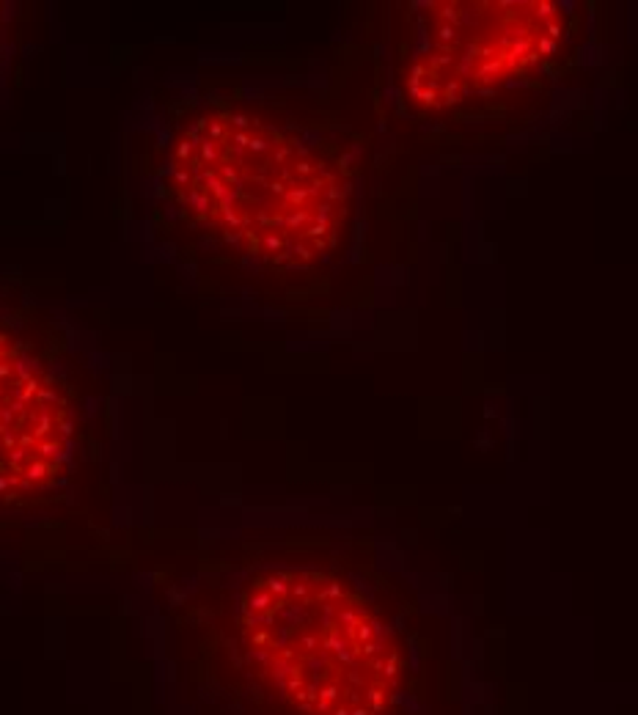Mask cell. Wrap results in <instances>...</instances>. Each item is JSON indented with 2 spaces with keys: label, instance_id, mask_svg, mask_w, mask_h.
<instances>
[{
  "label": "cell",
  "instance_id": "cell-5",
  "mask_svg": "<svg viewBox=\"0 0 638 715\" xmlns=\"http://www.w3.org/2000/svg\"><path fill=\"white\" fill-rule=\"evenodd\" d=\"M0 17H3V11H0ZM0 61H3V28H0Z\"/></svg>",
  "mask_w": 638,
  "mask_h": 715
},
{
  "label": "cell",
  "instance_id": "cell-1",
  "mask_svg": "<svg viewBox=\"0 0 638 715\" xmlns=\"http://www.w3.org/2000/svg\"><path fill=\"white\" fill-rule=\"evenodd\" d=\"M344 168L309 138L232 99L174 108L149 155V212L174 256L311 270L349 215Z\"/></svg>",
  "mask_w": 638,
  "mask_h": 715
},
{
  "label": "cell",
  "instance_id": "cell-4",
  "mask_svg": "<svg viewBox=\"0 0 638 715\" xmlns=\"http://www.w3.org/2000/svg\"><path fill=\"white\" fill-rule=\"evenodd\" d=\"M567 22L550 0H448L418 17L407 94L451 108L540 69L559 53Z\"/></svg>",
  "mask_w": 638,
  "mask_h": 715
},
{
  "label": "cell",
  "instance_id": "cell-3",
  "mask_svg": "<svg viewBox=\"0 0 638 715\" xmlns=\"http://www.w3.org/2000/svg\"><path fill=\"white\" fill-rule=\"evenodd\" d=\"M83 416V352L58 317L0 297V501L50 490Z\"/></svg>",
  "mask_w": 638,
  "mask_h": 715
},
{
  "label": "cell",
  "instance_id": "cell-2",
  "mask_svg": "<svg viewBox=\"0 0 638 715\" xmlns=\"http://www.w3.org/2000/svg\"><path fill=\"white\" fill-rule=\"evenodd\" d=\"M237 622L248 655L306 715H369L399 663L391 624L325 570L253 575Z\"/></svg>",
  "mask_w": 638,
  "mask_h": 715
}]
</instances>
